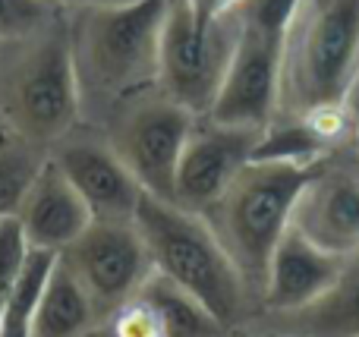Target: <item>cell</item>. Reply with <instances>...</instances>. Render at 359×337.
Masks as SVG:
<instances>
[{"label": "cell", "mask_w": 359, "mask_h": 337, "mask_svg": "<svg viewBox=\"0 0 359 337\" xmlns=\"http://www.w3.org/2000/svg\"><path fill=\"white\" fill-rule=\"evenodd\" d=\"M133 221L149 246L151 268L205 303L227 328L240 315L249 284L243 281L208 218L180 208L177 202L142 193Z\"/></svg>", "instance_id": "2"}, {"label": "cell", "mask_w": 359, "mask_h": 337, "mask_svg": "<svg viewBox=\"0 0 359 337\" xmlns=\"http://www.w3.org/2000/svg\"><path fill=\"white\" fill-rule=\"evenodd\" d=\"M168 0H126L88 6L79 32L76 67L79 82L88 79L104 95H130L158 79V48Z\"/></svg>", "instance_id": "5"}, {"label": "cell", "mask_w": 359, "mask_h": 337, "mask_svg": "<svg viewBox=\"0 0 359 337\" xmlns=\"http://www.w3.org/2000/svg\"><path fill=\"white\" fill-rule=\"evenodd\" d=\"M312 337H359V252L347 259L331 290L312 306L293 312Z\"/></svg>", "instance_id": "17"}, {"label": "cell", "mask_w": 359, "mask_h": 337, "mask_svg": "<svg viewBox=\"0 0 359 337\" xmlns=\"http://www.w3.org/2000/svg\"><path fill=\"white\" fill-rule=\"evenodd\" d=\"M299 0H243L236 6V41L224 85L208 117L217 123L265 130L278 117L287 32Z\"/></svg>", "instance_id": "4"}, {"label": "cell", "mask_w": 359, "mask_h": 337, "mask_svg": "<svg viewBox=\"0 0 359 337\" xmlns=\"http://www.w3.org/2000/svg\"><path fill=\"white\" fill-rule=\"evenodd\" d=\"M114 334L117 337H164L151 306L139 294L117 309V315H114Z\"/></svg>", "instance_id": "22"}, {"label": "cell", "mask_w": 359, "mask_h": 337, "mask_svg": "<svg viewBox=\"0 0 359 337\" xmlns=\"http://www.w3.org/2000/svg\"><path fill=\"white\" fill-rule=\"evenodd\" d=\"M347 107H350V117H353V142H356V151H359V82H356L353 92H350Z\"/></svg>", "instance_id": "24"}, {"label": "cell", "mask_w": 359, "mask_h": 337, "mask_svg": "<svg viewBox=\"0 0 359 337\" xmlns=\"http://www.w3.org/2000/svg\"><path fill=\"white\" fill-rule=\"evenodd\" d=\"M60 259L82 281L98 312H117L155 271L136 221H92Z\"/></svg>", "instance_id": "8"}, {"label": "cell", "mask_w": 359, "mask_h": 337, "mask_svg": "<svg viewBox=\"0 0 359 337\" xmlns=\"http://www.w3.org/2000/svg\"><path fill=\"white\" fill-rule=\"evenodd\" d=\"M344 265L347 256L322 249L297 224H290L268 259V271L262 281L265 303L278 312H299L328 294Z\"/></svg>", "instance_id": "13"}, {"label": "cell", "mask_w": 359, "mask_h": 337, "mask_svg": "<svg viewBox=\"0 0 359 337\" xmlns=\"http://www.w3.org/2000/svg\"><path fill=\"white\" fill-rule=\"evenodd\" d=\"M82 82L76 50L63 35L32 44L6 82V114L32 142L60 139L79 117Z\"/></svg>", "instance_id": "7"}, {"label": "cell", "mask_w": 359, "mask_h": 337, "mask_svg": "<svg viewBox=\"0 0 359 337\" xmlns=\"http://www.w3.org/2000/svg\"><path fill=\"white\" fill-rule=\"evenodd\" d=\"M41 158L29 145L0 142V221L16 218L29 186L41 170Z\"/></svg>", "instance_id": "19"}, {"label": "cell", "mask_w": 359, "mask_h": 337, "mask_svg": "<svg viewBox=\"0 0 359 337\" xmlns=\"http://www.w3.org/2000/svg\"><path fill=\"white\" fill-rule=\"evenodd\" d=\"M293 224L328 252L347 259L359 252V151L353 139L318 161L297 202Z\"/></svg>", "instance_id": "10"}, {"label": "cell", "mask_w": 359, "mask_h": 337, "mask_svg": "<svg viewBox=\"0 0 359 337\" xmlns=\"http://www.w3.org/2000/svg\"><path fill=\"white\" fill-rule=\"evenodd\" d=\"M92 221L95 218L88 212L86 199L67 180L60 164L54 158L44 161L16 212V224L22 231L25 243L32 249H44L60 256Z\"/></svg>", "instance_id": "14"}, {"label": "cell", "mask_w": 359, "mask_h": 337, "mask_svg": "<svg viewBox=\"0 0 359 337\" xmlns=\"http://www.w3.org/2000/svg\"><path fill=\"white\" fill-rule=\"evenodd\" d=\"M98 306L73 275L67 262L57 256L48 281L38 296L35 309V337H82L98 319Z\"/></svg>", "instance_id": "15"}, {"label": "cell", "mask_w": 359, "mask_h": 337, "mask_svg": "<svg viewBox=\"0 0 359 337\" xmlns=\"http://www.w3.org/2000/svg\"><path fill=\"white\" fill-rule=\"evenodd\" d=\"M50 19V0H0V41H25Z\"/></svg>", "instance_id": "21"}, {"label": "cell", "mask_w": 359, "mask_h": 337, "mask_svg": "<svg viewBox=\"0 0 359 337\" xmlns=\"http://www.w3.org/2000/svg\"><path fill=\"white\" fill-rule=\"evenodd\" d=\"M54 262H57V252H44V249L29 252L22 277H19L16 290H13L10 303H6L4 315H0V337H35L38 296H41V287L48 281Z\"/></svg>", "instance_id": "18"}, {"label": "cell", "mask_w": 359, "mask_h": 337, "mask_svg": "<svg viewBox=\"0 0 359 337\" xmlns=\"http://www.w3.org/2000/svg\"><path fill=\"white\" fill-rule=\"evenodd\" d=\"M67 180L76 186V193L86 199L95 221H133L136 218L139 199L145 189L133 177V170L123 164L117 149L76 139L67 142L54 155Z\"/></svg>", "instance_id": "12"}, {"label": "cell", "mask_w": 359, "mask_h": 337, "mask_svg": "<svg viewBox=\"0 0 359 337\" xmlns=\"http://www.w3.org/2000/svg\"><path fill=\"white\" fill-rule=\"evenodd\" d=\"M262 130L233 123H217L205 117L196 123L186 139V149L180 155L174 202L180 208L205 214L236 180L243 167L252 161Z\"/></svg>", "instance_id": "11"}, {"label": "cell", "mask_w": 359, "mask_h": 337, "mask_svg": "<svg viewBox=\"0 0 359 337\" xmlns=\"http://www.w3.org/2000/svg\"><path fill=\"white\" fill-rule=\"evenodd\" d=\"M318 164L249 161L227 193L205 212L243 281L262 287L274 246L293 224V212Z\"/></svg>", "instance_id": "3"}, {"label": "cell", "mask_w": 359, "mask_h": 337, "mask_svg": "<svg viewBox=\"0 0 359 337\" xmlns=\"http://www.w3.org/2000/svg\"><path fill=\"white\" fill-rule=\"evenodd\" d=\"M192 126H196V114L168 95L158 101H145L123 117L114 149L149 195L174 202L180 155Z\"/></svg>", "instance_id": "9"}, {"label": "cell", "mask_w": 359, "mask_h": 337, "mask_svg": "<svg viewBox=\"0 0 359 337\" xmlns=\"http://www.w3.org/2000/svg\"><path fill=\"white\" fill-rule=\"evenodd\" d=\"M139 296L151 306L164 337H221L224 334V325L215 319V312L205 303H198L192 294H186L183 287H177L174 281H168L158 271H151V277L142 284Z\"/></svg>", "instance_id": "16"}, {"label": "cell", "mask_w": 359, "mask_h": 337, "mask_svg": "<svg viewBox=\"0 0 359 337\" xmlns=\"http://www.w3.org/2000/svg\"><path fill=\"white\" fill-rule=\"evenodd\" d=\"M233 41L236 13L205 19L189 0H168L158 48V82L164 95L196 117H208L227 76Z\"/></svg>", "instance_id": "6"}, {"label": "cell", "mask_w": 359, "mask_h": 337, "mask_svg": "<svg viewBox=\"0 0 359 337\" xmlns=\"http://www.w3.org/2000/svg\"><path fill=\"white\" fill-rule=\"evenodd\" d=\"M243 0H189V6L205 19H217V16H227L240 6Z\"/></svg>", "instance_id": "23"}, {"label": "cell", "mask_w": 359, "mask_h": 337, "mask_svg": "<svg viewBox=\"0 0 359 337\" xmlns=\"http://www.w3.org/2000/svg\"><path fill=\"white\" fill-rule=\"evenodd\" d=\"M29 252H32V246L25 243L16 218L0 221V315H4L6 303H10L19 277H22V268H25Z\"/></svg>", "instance_id": "20"}, {"label": "cell", "mask_w": 359, "mask_h": 337, "mask_svg": "<svg viewBox=\"0 0 359 337\" xmlns=\"http://www.w3.org/2000/svg\"><path fill=\"white\" fill-rule=\"evenodd\" d=\"M359 82V0H299L287 32L278 114L347 107Z\"/></svg>", "instance_id": "1"}, {"label": "cell", "mask_w": 359, "mask_h": 337, "mask_svg": "<svg viewBox=\"0 0 359 337\" xmlns=\"http://www.w3.org/2000/svg\"><path fill=\"white\" fill-rule=\"evenodd\" d=\"M60 4H76V6H111V4H126V0H60Z\"/></svg>", "instance_id": "25"}]
</instances>
